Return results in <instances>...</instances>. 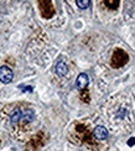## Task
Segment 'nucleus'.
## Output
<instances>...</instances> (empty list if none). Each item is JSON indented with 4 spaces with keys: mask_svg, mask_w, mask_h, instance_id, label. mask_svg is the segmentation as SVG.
Masks as SVG:
<instances>
[{
    "mask_svg": "<svg viewBox=\"0 0 135 151\" xmlns=\"http://www.w3.org/2000/svg\"><path fill=\"white\" fill-rule=\"evenodd\" d=\"M105 115L117 135L128 133L134 124V102L126 94H115L107 103Z\"/></svg>",
    "mask_w": 135,
    "mask_h": 151,
    "instance_id": "obj_1",
    "label": "nucleus"
},
{
    "mask_svg": "<svg viewBox=\"0 0 135 151\" xmlns=\"http://www.w3.org/2000/svg\"><path fill=\"white\" fill-rule=\"evenodd\" d=\"M73 129H74V134H73L74 139L78 142L86 144L88 147H92V149L97 147L98 142L94 140V136H93V134L91 133V131H89L87 125L82 124V123H74Z\"/></svg>",
    "mask_w": 135,
    "mask_h": 151,
    "instance_id": "obj_2",
    "label": "nucleus"
},
{
    "mask_svg": "<svg viewBox=\"0 0 135 151\" xmlns=\"http://www.w3.org/2000/svg\"><path fill=\"white\" fill-rule=\"evenodd\" d=\"M128 62H129V55H128V52L124 51L123 48H119V47L115 48L110 58V65L114 68H120L125 66Z\"/></svg>",
    "mask_w": 135,
    "mask_h": 151,
    "instance_id": "obj_3",
    "label": "nucleus"
},
{
    "mask_svg": "<svg viewBox=\"0 0 135 151\" xmlns=\"http://www.w3.org/2000/svg\"><path fill=\"white\" fill-rule=\"evenodd\" d=\"M38 9H40L41 16L45 19H51L56 12L53 3L50 1V0H41V1H38Z\"/></svg>",
    "mask_w": 135,
    "mask_h": 151,
    "instance_id": "obj_4",
    "label": "nucleus"
},
{
    "mask_svg": "<svg viewBox=\"0 0 135 151\" xmlns=\"http://www.w3.org/2000/svg\"><path fill=\"white\" fill-rule=\"evenodd\" d=\"M45 142H46V136H45V133L40 131V133L35 134L30 139V141L27 142V147L31 149V150H37L38 147H41Z\"/></svg>",
    "mask_w": 135,
    "mask_h": 151,
    "instance_id": "obj_5",
    "label": "nucleus"
},
{
    "mask_svg": "<svg viewBox=\"0 0 135 151\" xmlns=\"http://www.w3.org/2000/svg\"><path fill=\"white\" fill-rule=\"evenodd\" d=\"M14 78V73L8 66H1L0 67V82L4 84H8Z\"/></svg>",
    "mask_w": 135,
    "mask_h": 151,
    "instance_id": "obj_6",
    "label": "nucleus"
},
{
    "mask_svg": "<svg viewBox=\"0 0 135 151\" xmlns=\"http://www.w3.org/2000/svg\"><path fill=\"white\" fill-rule=\"evenodd\" d=\"M34 119H35V111L31 110V109H26L25 111H22L19 125H20V127H26V125H29L34 122Z\"/></svg>",
    "mask_w": 135,
    "mask_h": 151,
    "instance_id": "obj_7",
    "label": "nucleus"
},
{
    "mask_svg": "<svg viewBox=\"0 0 135 151\" xmlns=\"http://www.w3.org/2000/svg\"><path fill=\"white\" fill-rule=\"evenodd\" d=\"M93 136L94 139L97 140H104L108 137V130L105 127H103V125H98V127H95L94 130H93Z\"/></svg>",
    "mask_w": 135,
    "mask_h": 151,
    "instance_id": "obj_8",
    "label": "nucleus"
},
{
    "mask_svg": "<svg viewBox=\"0 0 135 151\" xmlns=\"http://www.w3.org/2000/svg\"><path fill=\"white\" fill-rule=\"evenodd\" d=\"M88 83H89V79H88V76H87L86 73L78 74V77H77V79H76V87L78 88L79 91L87 89Z\"/></svg>",
    "mask_w": 135,
    "mask_h": 151,
    "instance_id": "obj_9",
    "label": "nucleus"
},
{
    "mask_svg": "<svg viewBox=\"0 0 135 151\" xmlns=\"http://www.w3.org/2000/svg\"><path fill=\"white\" fill-rule=\"evenodd\" d=\"M100 4L104 6L105 9L110 10V11H114V10H117L119 8L120 1H119V0H105V1H102Z\"/></svg>",
    "mask_w": 135,
    "mask_h": 151,
    "instance_id": "obj_10",
    "label": "nucleus"
},
{
    "mask_svg": "<svg viewBox=\"0 0 135 151\" xmlns=\"http://www.w3.org/2000/svg\"><path fill=\"white\" fill-rule=\"evenodd\" d=\"M56 73L60 76V77H63V76H66L67 72H68V68H67V65L63 61H60L56 65V68H55Z\"/></svg>",
    "mask_w": 135,
    "mask_h": 151,
    "instance_id": "obj_11",
    "label": "nucleus"
},
{
    "mask_svg": "<svg viewBox=\"0 0 135 151\" xmlns=\"http://www.w3.org/2000/svg\"><path fill=\"white\" fill-rule=\"evenodd\" d=\"M21 114H22L21 109L20 108H15L10 114V122L12 124H19V122H20V119H21Z\"/></svg>",
    "mask_w": 135,
    "mask_h": 151,
    "instance_id": "obj_12",
    "label": "nucleus"
},
{
    "mask_svg": "<svg viewBox=\"0 0 135 151\" xmlns=\"http://www.w3.org/2000/svg\"><path fill=\"white\" fill-rule=\"evenodd\" d=\"M76 4L78 5L79 9H87L89 5H91V1L89 0H77Z\"/></svg>",
    "mask_w": 135,
    "mask_h": 151,
    "instance_id": "obj_13",
    "label": "nucleus"
},
{
    "mask_svg": "<svg viewBox=\"0 0 135 151\" xmlns=\"http://www.w3.org/2000/svg\"><path fill=\"white\" fill-rule=\"evenodd\" d=\"M81 100H82V102H84V103L89 102V93H88L87 89L81 91Z\"/></svg>",
    "mask_w": 135,
    "mask_h": 151,
    "instance_id": "obj_14",
    "label": "nucleus"
},
{
    "mask_svg": "<svg viewBox=\"0 0 135 151\" xmlns=\"http://www.w3.org/2000/svg\"><path fill=\"white\" fill-rule=\"evenodd\" d=\"M134 144H135V137H130V139L128 140V145H129V146H133Z\"/></svg>",
    "mask_w": 135,
    "mask_h": 151,
    "instance_id": "obj_15",
    "label": "nucleus"
},
{
    "mask_svg": "<svg viewBox=\"0 0 135 151\" xmlns=\"http://www.w3.org/2000/svg\"><path fill=\"white\" fill-rule=\"evenodd\" d=\"M133 96H134V99H135V88L133 89ZM134 113H135V105H134ZM134 120H135V115H134Z\"/></svg>",
    "mask_w": 135,
    "mask_h": 151,
    "instance_id": "obj_16",
    "label": "nucleus"
},
{
    "mask_svg": "<svg viewBox=\"0 0 135 151\" xmlns=\"http://www.w3.org/2000/svg\"><path fill=\"white\" fill-rule=\"evenodd\" d=\"M0 142H1V140H0Z\"/></svg>",
    "mask_w": 135,
    "mask_h": 151,
    "instance_id": "obj_17",
    "label": "nucleus"
}]
</instances>
